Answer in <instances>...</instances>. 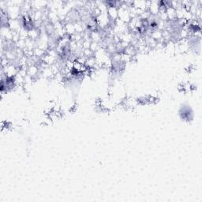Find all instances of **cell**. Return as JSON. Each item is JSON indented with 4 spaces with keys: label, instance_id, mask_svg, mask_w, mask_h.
I'll list each match as a JSON object with an SVG mask.
<instances>
[{
    "label": "cell",
    "instance_id": "1",
    "mask_svg": "<svg viewBox=\"0 0 202 202\" xmlns=\"http://www.w3.org/2000/svg\"><path fill=\"white\" fill-rule=\"evenodd\" d=\"M108 14L113 20H115L118 17V10L115 6H109L108 8Z\"/></svg>",
    "mask_w": 202,
    "mask_h": 202
}]
</instances>
